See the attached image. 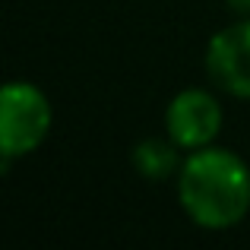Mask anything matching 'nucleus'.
Here are the masks:
<instances>
[{
  "instance_id": "obj_1",
  "label": "nucleus",
  "mask_w": 250,
  "mask_h": 250,
  "mask_svg": "<svg viewBox=\"0 0 250 250\" xmlns=\"http://www.w3.org/2000/svg\"><path fill=\"white\" fill-rule=\"evenodd\" d=\"M174 184L184 215L203 231H231L250 215V165L234 149L187 152Z\"/></svg>"
},
{
  "instance_id": "obj_2",
  "label": "nucleus",
  "mask_w": 250,
  "mask_h": 250,
  "mask_svg": "<svg viewBox=\"0 0 250 250\" xmlns=\"http://www.w3.org/2000/svg\"><path fill=\"white\" fill-rule=\"evenodd\" d=\"M54 127L51 98L35 83L13 80L0 89V155L3 171L16 159L38 152Z\"/></svg>"
},
{
  "instance_id": "obj_3",
  "label": "nucleus",
  "mask_w": 250,
  "mask_h": 250,
  "mask_svg": "<svg viewBox=\"0 0 250 250\" xmlns=\"http://www.w3.org/2000/svg\"><path fill=\"white\" fill-rule=\"evenodd\" d=\"M222 124H225V108L219 95L200 85L174 92L165 104V133L184 152L212 146L222 133Z\"/></svg>"
},
{
  "instance_id": "obj_4",
  "label": "nucleus",
  "mask_w": 250,
  "mask_h": 250,
  "mask_svg": "<svg viewBox=\"0 0 250 250\" xmlns=\"http://www.w3.org/2000/svg\"><path fill=\"white\" fill-rule=\"evenodd\" d=\"M209 80L225 95L250 102V16H238V22L219 29L203 54Z\"/></svg>"
},
{
  "instance_id": "obj_5",
  "label": "nucleus",
  "mask_w": 250,
  "mask_h": 250,
  "mask_svg": "<svg viewBox=\"0 0 250 250\" xmlns=\"http://www.w3.org/2000/svg\"><path fill=\"white\" fill-rule=\"evenodd\" d=\"M184 149L177 146L174 140L165 133V136H146L133 146L130 152V162H133L136 174L143 181H152V184H162V181H171L177 177V171L184 165Z\"/></svg>"
},
{
  "instance_id": "obj_6",
  "label": "nucleus",
  "mask_w": 250,
  "mask_h": 250,
  "mask_svg": "<svg viewBox=\"0 0 250 250\" xmlns=\"http://www.w3.org/2000/svg\"><path fill=\"white\" fill-rule=\"evenodd\" d=\"M225 6L234 16H250V0H225Z\"/></svg>"
}]
</instances>
